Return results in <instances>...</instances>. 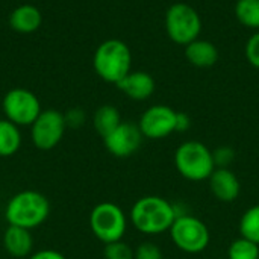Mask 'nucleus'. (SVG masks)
<instances>
[{"instance_id":"obj_1","label":"nucleus","mask_w":259,"mask_h":259,"mask_svg":"<svg viewBox=\"0 0 259 259\" xmlns=\"http://www.w3.org/2000/svg\"><path fill=\"white\" fill-rule=\"evenodd\" d=\"M176 206L159 196H144L131 209V223L144 235H159L170 231L178 219Z\"/></svg>"},{"instance_id":"obj_2","label":"nucleus","mask_w":259,"mask_h":259,"mask_svg":"<svg viewBox=\"0 0 259 259\" xmlns=\"http://www.w3.org/2000/svg\"><path fill=\"white\" fill-rule=\"evenodd\" d=\"M50 214L49 199L33 190H26L12 196L5 208V219L9 226L33 229L41 226Z\"/></svg>"},{"instance_id":"obj_3","label":"nucleus","mask_w":259,"mask_h":259,"mask_svg":"<svg viewBox=\"0 0 259 259\" xmlns=\"http://www.w3.org/2000/svg\"><path fill=\"white\" fill-rule=\"evenodd\" d=\"M93 67L102 80L117 85L127 73L132 71L131 49L121 39H106L96 49Z\"/></svg>"},{"instance_id":"obj_4","label":"nucleus","mask_w":259,"mask_h":259,"mask_svg":"<svg viewBox=\"0 0 259 259\" xmlns=\"http://www.w3.org/2000/svg\"><path fill=\"white\" fill-rule=\"evenodd\" d=\"M175 165L178 173L191 182L208 181L217 168L209 150L200 141H185L175 152Z\"/></svg>"},{"instance_id":"obj_5","label":"nucleus","mask_w":259,"mask_h":259,"mask_svg":"<svg viewBox=\"0 0 259 259\" xmlns=\"http://www.w3.org/2000/svg\"><path fill=\"white\" fill-rule=\"evenodd\" d=\"M90 229L103 244L115 243L123 240L127 229V219L118 205L102 202L90 214Z\"/></svg>"},{"instance_id":"obj_6","label":"nucleus","mask_w":259,"mask_h":259,"mask_svg":"<svg viewBox=\"0 0 259 259\" xmlns=\"http://www.w3.org/2000/svg\"><path fill=\"white\" fill-rule=\"evenodd\" d=\"M165 30L173 42L187 46L199 38L202 32V18L193 6L175 3L165 12Z\"/></svg>"},{"instance_id":"obj_7","label":"nucleus","mask_w":259,"mask_h":259,"mask_svg":"<svg viewBox=\"0 0 259 259\" xmlns=\"http://www.w3.org/2000/svg\"><path fill=\"white\" fill-rule=\"evenodd\" d=\"M168 232L173 244L190 255L203 252L211 241L208 226L194 215H179Z\"/></svg>"},{"instance_id":"obj_8","label":"nucleus","mask_w":259,"mask_h":259,"mask_svg":"<svg viewBox=\"0 0 259 259\" xmlns=\"http://www.w3.org/2000/svg\"><path fill=\"white\" fill-rule=\"evenodd\" d=\"M5 118L20 126H32L33 121L41 114L39 99L26 88H12L9 90L2 102Z\"/></svg>"},{"instance_id":"obj_9","label":"nucleus","mask_w":259,"mask_h":259,"mask_svg":"<svg viewBox=\"0 0 259 259\" xmlns=\"http://www.w3.org/2000/svg\"><path fill=\"white\" fill-rule=\"evenodd\" d=\"M65 129L67 124L64 114L56 109H46L41 111L38 118L30 126V138L36 149L52 150L61 143Z\"/></svg>"},{"instance_id":"obj_10","label":"nucleus","mask_w":259,"mask_h":259,"mask_svg":"<svg viewBox=\"0 0 259 259\" xmlns=\"http://www.w3.org/2000/svg\"><path fill=\"white\" fill-rule=\"evenodd\" d=\"M176 114L178 111L167 105H153L147 108L138 121L143 137L149 140H162L176 132Z\"/></svg>"},{"instance_id":"obj_11","label":"nucleus","mask_w":259,"mask_h":259,"mask_svg":"<svg viewBox=\"0 0 259 259\" xmlns=\"http://www.w3.org/2000/svg\"><path fill=\"white\" fill-rule=\"evenodd\" d=\"M143 134L138 124L121 121L109 135L103 138L106 150L115 158H127L134 155L143 143Z\"/></svg>"},{"instance_id":"obj_12","label":"nucleus","mask_w":259,"mask_h":259,"mask_svg":"<svg viewBox=\"0 0 259 259\" xmlns=\"http://www.w3.org/2000/svg\"><path fill=\"white\" fill-rule=\"evenodd\" d=\"M212 196L223 203H232L241 193V184L237 175L229 168H215L208 179Z\"/></svg>"},{"instance_id":"obj_13","label":"nucleus","mask_w":259,"mask_h":259,"mask_svg":"<svg viewBox=\"0 0 259 259\" xmlns=\"http://www.w3.org/2000/svg\"><path fill=\"white\" fill-rule=\"evenodd\" d=\"M155 79L146 71H131L118 83L117 88L132 100H147L155 93Z\"/></svg>"},{"instance_id":"obj_14","label":"nucleus","mask_w":259,"mask_h":259,"mask_svg":"<svg viewBox=\"0 0 259 259\" xmlns=\"http://www.w3.org/2000/svg\"><path fill=\"white\" fill-rule=\"evenodd\" d=\"M42 24V15L41 11L29 3L20 5L12 9L9 14V26L12 30L18 33H33L39 29Z\"/></svg>"},{"instance_id":"obj_15","label":"nucleus","mask_w":259,"mask_h":259,"mask_svg":"<svg viewBox=\"0 0 259 259\" xmlns=\"http://www.w3.org/2000/svg\"><path fill=\"white\" fill-rule=\"evenodd\" d=\"M185 58L197 68H208L219 61V50L211 41L197 38L185 46Z\"/></svg>"},{"instance_id":"obj_16","label":"nucleus","mask_w":259,"mask_h":259,"mask_svg":"<svg viewBox=\"0 0 259 259\" xmlns=\"http://www.w3.org/2000/svg\"><path fill=\"white\" fill-rule=\"evenodd\" d=\"M3 246L5 250L14 258H24L32 252L33 238L29 229L9 226L3 235Z\"/></svg>"},{"instance_id":"obj_17","label":"nucleus","mask_w":259,"mask_h":259,"mask_svg":"<svg viewBox=\"0 0 259 259\" xmlns=\"http://www.w3.org/2000/svg\"><path fill=\"white\" fill-rule=\"evenodd\" d=\"M21 147V132L17 124L3 118L0 120V156L15 155Z\"/></svg>"},{"instance_id":"obj_18","label":"nucleus","mask_w":259,"mask_h":259,"mask_svg":"<svg viewBox=\"0 0 259 259\" xmlns=\"http://www.w3.org/2000/svg\"><path fill=\"white\" fill-rule=\"evenodd\" d=\"M121 123V115L118 112V109L112 105H103L100 106L94 117H93V124L94 129L97 131V134L105 138L106 135H109L118 124Z\"/></svg>"},{"instance_id":"obj_19","label":"nucleus","mask_w":259,"mask_h":259,"mask_svg":"<svg viewBox=\"0 0 259 259\" xmlns=\"http://www.w3.org/2000/svg\"><path fill=\"white\" fill-rule=\"evenodd\" d=\"M235 15L243 26L259 30V0H237Z\"/></svg>"},{"instance_id":"obj_20","label":"nucleus","mask_w":259,"mask_h":259,"mask_svg":"<svg viewBox=\"0 0 259 259\" xmlns=\"http://www.w3.org/2000/svg\"><path fill=\"white\" fill-rule=\"evenodd\" d=\"M240 234L243 238L259 244V205L250 206L240 220Z\"/></svg>"},{"instance_id":"obj_21","label":"nucleus","mask_w":259,"mask_h":259,"mask_svg":"<svg viewBox=\"0 0 259 259\" xmlns=\"http://www.w3.org/2000/svg\"><path fill=\"white\" fill-rule=\"evenodd\" d=\"M228 259H259V244L241 237L231 243Z\"/></svg>"},{"instance_id":"obj_22","label":"nucleus","mask_w":259,"mask_h":259,"mask_svg":"<svg viewBox=\"0 0 259 259\" xmlns=\"http://www.w3.org/2000/svg\"><path fill=\"white\" fill-rule=\"evenodd\" d=\"M103 256L105 259H134V250L131 249L129 244L120 240L115 243L105 244Z\"/></svg>"},{"instance_id":"obj_23","label":"nucleus","mask_w":259,"mask_h":259,"mask_svg":"<svg viewBox=\"0 0 259 259\" xmlns=\"http://www.w3.org/2000/svg\"><path fill=\"white\" fill-rule=\"evenodd\" d=\"M134 259H162V252L155 243H141L134 250Z\"/></svg>"},{"instance_id":"obj_24","label":"nucleus","mask_w":259,"mask_h":259,"mask_svg":"<svg viewBox=\"0 0 259 259\" xmlns=\"http://www.w3.org/2000/svg\"><path fill=\"white\" fill-rule=\"evenodd\" d=\"M244 53H246V58H247L249 64L259 70V30L255 32L247 39L246 47H244Z\"/></svg>"},{"instance_id":"obj_25","label":"nucleus","mask_w":259,"mask_h":259,"mask_svg":"<svg viewBox=\"0 0 259 259\" xmlns=\"http://www.w3.org/2000/svg\"><path fill=\"white\" fill-rule=\"evenodd\" d=\"M212 156H214V162H215V167L219 168H228V165L234 161L235 158V152L232 147H228V146H223V147H219L212 152Z\"/></svg>"},{"instance_id":"obj_26","label":"nucleus","mask_w":259,"mask_h":259,"mask_svg":"<svg viewBox=\"0 0 259 259\" xmlns=\"http://www.w3.org/2000/svg\"><path fill=\"white\" fill-rule=\"evenodd\" d=\"M64 117H65L67 127L77 129V127H80L85 123V112L82 109H79V108H73V109L67 111L64 114Z\"/></svg>"},{"instance_id":"obj_27","label":"nucleus","mask_w":259,"mask_h":259,"mask_svg":"<svg viewBox=\"0 0 259 259\" xmlns=\"http://www.w3.org/2000/svg\"><path fill=\"white\" fill-rule=\"evenodd\" d=\"M29 259H67L62 253H59L58 250H52V249H46V250H38L33 255H30Z\"/></svg>"},{"instance_id":"obj_28","label":"nucleus","mask_w":259,"mask_h":259,"mask_svg":"<svg viewBox=\"0 0 259 259\" xmlns=\"http://www.w3.org/2000/svg\"><path fill=\"white\" fill-rule=\"evenodd\" d=\"M191 126V118L185 112L176 114V132H187Z\"/></svg>"}]
</instances>
